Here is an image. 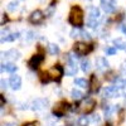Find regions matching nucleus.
Masks as SVG:
<instances>
[{
    "label": "nucleus",
    "mask_w": 126,
    "mask_h": 126,
    "mask_svg": "<svg viewBox=\"0 0 126 126\" xmlns=\"http://www.w3.org/2000/svg\"><path fill=\"white\" fill-rule=\"evenodd\" d=\"M113 46L116 47L117 49H126V43L121 39V38H116L113 40Z\"/></svg>",
    "instance_id": "20"
},
{
    "label": "nucleus",
    "mask_w": 126,
    "mask_h": 126,
    "mask_svg": "<svg viewBox=\"0 0 126 126\" xmlns=\"http://www.w3.org/2000/svg\"><path fill=\"white\" fill-rule=\"evenodd\" d=\"M91 120V122H94V124H98L100 122V116L98 115H93V116L90 119Z\"/></svg>",
    "instance_id": "29"
},
{
    "label": "nucleus",
    "mask_w": 126,
    "mask_h": 126,
    "mask_svg": "<svg viewBox=\"0 0 126 126\" xmlns=\"http://www.w3.org/2000/svg\"><path fill=\"white\" fill-rule=\"evenodd\" d=\"M37 38V34L34 33V32H32V30H29L28 33H27V35H25V39H27V42H32L33 39H35Z\"/></svg>",
    "instance_id": "27"
},
{
    "label": "nucleus",
    "mask_w": 126,
    "mask_h": 126,
    "mask_svg": "<svg viewBox=\"0 0 126 126\" xmlns=\"http://www.w3.org/2000/svg\"><path fill=\"white\" fill-rule=\"evenodd\" d=\"M25 126H37V125H35V124H27Z\"/></svg>",
    "instance_id": "37"
},
{
    "label": "nucleus",
    "mask_w": 126,
    "mask_h": 126,
    "mask_svg": "<svg viewBox=\"0 0 126 126\" xmlns=\"http://www.w3.org/2000/svg\"><path fill=\"white\" fill-rule=\"evenodd\" d=\"M96 67L100 69V71H105L109 68V61L105 58V57H100L96 59Z\"/></svg>",
    "instance_id": "13"
},
{
    "label": "nucleus",
    "mask_w": 126,
    "mask_h": 126,
    "mask_svg": "<svg viewBox=\"0 0 126 126\" xmlns=\"http://www.w3.org/2000/svg\"><path fill=\"white\" fill-rule=\"evenodd\" d=\"M125 79H126V77H125Z\"/></svg>",
    "instance_id": "39"
},
{
    "label": "nucleus",
    "mask_w": 126,
    "mask_h": 126,
    "mask_svg": "<svg viewBox=\"0 0 126 126\" xmlns=\"http://www.w3.org/2000/svg\"><path fill=\"white\" fill-rule=\"evenodd\" d=\"M87 25L90 27V28H92V29H96L97 27H98V23H97V19H88V22H87Z\"/></svg>",
    "instance_id": "26"
},
{
    "label": "nucleus",
    "mask_w": 126,
    "mask_h": 126,
    "mask_svg": "<svg viewBox=\"0 0 126 126\" xmlns=\"http://www.w3.org/2000/svg\"><path fill=\"white\" fill-rule=\"evenodd\" d=\"M71 96H72V98H75V100H81L82 96H83V93L81 91H78V90H72L71 91Z\"/></svg>",
    "instance_id": "23"
},
{
    "label": "nucleus",
    "mask_w": 126,
    "mask_h": 126,
    "mask_svg": "<svg viewBox=\"0 0 126 126\" xmlns=\"http://www.w3.org/2000/svg\"><path fill=\"white\" fill-rule=\"evenodd\" d=\"M121 29H122V32H124V33L126 34V25H122V28H121Z\"/></svg>",
    "instance_id": "36"
},
{
    "label": "nucleus",
    "mask_w": 126,
    "mask_h": 126,
    "mask_svg": "<svg viewBox=\"0 0 126 126\" xmlns=\"http://www.w3.org/2000/svg\"><path fill=\"white\" fill-rule=\"evenodd\" d=\"M19 37H20V33H19V32H15V33H10L8 37L3 38L1 42H3V43H4V42H14V40L18 39Z\"/></svg>",
    "instance_id": "17"
},
{
    "label": "nucleus",
    "mask_w": 126,
    "mask_h": 126,
    "mask_svg": "<svg viewBox=\"0 0 126 126\" xmlns=\"http://www.w3.org/2000/svg\"><path fill=\"white\" fill-rule=\"evenodd\" d=\"M1 88H6V81L1 79Z\"/></svg>",
    "instance_id": "34"
},
{
    "label": "nucleus",
    "mask_w": 126,
    "mask_h": 126,
    "mask_svg": "<svg viewBox=\"0 0 126 126\" xmlns=\"http://www.w3.org/2000/svg\"><path fill=\"white\" fill-rule=\"evenodd\" d=\"M48 52H49V54H52V56H57L59 53V47L57 44H54V43H50L48 46Z\"/></svg>",
    "instance_id": "18"
},
{
    "label": "nucleus",
    "mask_w": 126,
    "mask_h": 126,
    "mask_svg": "<svg viewBox=\"0 0 126 126\" xmlns=\"http://www.w3.org/2000/svg\"><path fill=\"white\" fill-rule=\"evenodd\" d=\"M87 1H91V0H87Z\"/></svg>",
    "instance_id": "38"
},
{
    "label": "nucleus",
    "mask_w": 126,
    "mask_h": 126,
    "mask_svg": "<svg viewBox=\"0 0 126 126\" xmlns=\"http://www.w3.org/2000/svg\"><path fill=\"white\" fill-rule=\"evenodd\" d=\"M3 56H5L10 61H18L20 58V53H19V50H16V49H9L8 52L3 53Z\"/></svg>",
    "instance_id": "12"
},
{
    "label": "nucleus",
    "mask_w": 126,
    "mask_h": 126,
    "mask_svg": "<svg viewBox=\"0 0 126 126\" xmlns=\"http://www.w3.org/2000/svg\"><path fill=\"white\" fill-rule=\"evenodd\" d=\"M91 120L87 117V116H81L79 119H78V125L79 126H87V124L90 122Z\"/></svg>",
    "instance_id": "25"
},
{
    "label": "nucleus",
    "mask_w": 126,
    "mask_h": 126,
    "mask_svg": "<svg viewBox=\"0 0 126 126\" xmlns=\"http://www.w3.org/2000/svg\"><path fill=\"white\" fill-rule=\"evenodd\" d=\"M48 103H49V102H48V100H46V98H37V100H34L33 102H32L30 109L33 110V111H39V110L46 109Z\"/></svg>",
    "instance_id": "7"
},
{
    "label": "nucleus",
    "mask_w": 126,
    "mask_h": 126,
    "mask_svg": "<svg viewBox=\"0 0 126 126\" xmlns=\"http://www.w3.org/2000/svg\"><path fill=\"white\" fill-rule=\"evenodd\" d=\"M4 126H15V124H13V122H6Z\"/></svg>",
    "instance_id": "35"
},
{
    "label": "nucleus",
    "mask_w": 126,
    "mask_h": 126,
    "mask_svg": "<svg viewBox=\"0 0 126 126\" xmlns=\"http://www.w3.org/2000/svg\"><path fill=\"white\" fill-rule=\"evenodd\" d=\"M69 23L72 25H75L77 28H81V25L83 24V12L79 6H73L69 12Z\"/></svg>",
    "instance_id": "1"
},
{
    "label": "nucleus",
    "mask_w": 126,
    "mask_h": 126,
    "mask_svg": "<svg viewBox=\"0 0 126 126\" xmlns=\"http://www.w3.org/2000/svg\"><path fill=\"white\" fill-rule=\"evenodd\" d=\"M125 50H126V49H125Z\"/></svg>",
    "instance_id": "40"
},
{
    "label": "nucleus",
    "mask_w": 126,
    "mask_h": 126,
    "mask_svg": "<svg viewBox=\"0 0 126 126\" xmlns=\"http://www.w3.org/2000/svg\"><path fill=\"white\" fill-rule=\"evenodd\" d=\"M75 85L79 86L81 88H86V87H88V82L85 78H76L75 79Z\"/></svg>",
    "instance_id": "21"
},
{
    "label": "nucleus",
    "mask_w": 126,
    "mask_h": 126,
    "mask_svg": "<svg viewBox=\"0 0 126 126\" xmlns=\"http://www.w3.org/2000/svg\"><path fill=\"white\" fill-rule=\"evenodd\" d=\"M120 94H121V90L116 86H110L103 88V97L112 98V97H119Z\"/></svg>",
    "instance_id": "5"
},
{
    "label": "nucleus",
    "mask_w": 126,
    "mask_h": 126,
    "mask_svg": "<svg viewBox=\"0 0 126 126\" xmlns=\"http://www.w3.org/2000/svg\"><path fill=\"white\" fill-rule=\"evenodd\" d=\"M94 106H96V101L92 100V98H87L85 102L81 105V111L83 113H90L93 111Z\"/></svg>",
    "instance_id": "8"
},
{
    "label": "nucleus",
    "mask_w": 126,
    "mask_h": 126,
    "mask_svg": "<svg viewBox=\"0 0 126 126\" xmlns=\"http://www.w3.org/2000/svg\"><path fill=\"white\" fill-rule=\"evenodd\" d=\"M90 68H91L90 61H88V59H82V61H81V69H82L83 72H88Z\"/></svg>",
    "instance_id": "22"
},
{
    "label": "nucleus",
    "mask_w": 126,
    "mask_h": 126,
    "mask_svg": "<svg viewBox=\"0 0 126 126\" xmlns=\"http://www.w3.org/2000/svg\"><path fill=\"white\" fill-rule=\"evenodd\" d=\"M63 73H64V69H63L62 66H59V64L53 66V67L48 71L49 77H50L52 79H56V81H59V79H61V77L63 76Z\"/></svg>",
    "instance_id": "4"
},
{
    "label": "nucleus",
    "mask_w": 126,
    "mask_h": 126,
    "mask_svg": "<svg viewBox=\"0 0 126 126\" xmlns=\"http://www.w3.org/2000/svg\"><path fill=\"white\" fill-rule=\"evenodd\" d=\"M121 72H122V75L126 77V61H124L122 64H121Z\"/></svg>",
    "instance_id": "31"
},
{
    "label": "nucleus",
    "mask_w": 126,
    "mask_h": 126,
    "mask_svg": "<svg viewBox=\"0 0 126 126\" xmlns=\"http://www.w3.org/2000/svg\"><path fill=\"white\" fill-rule=\"evenodd\" d=\"M98 86H100V83H98V81L96 78V75H93L91 77V91L92 92H96L97 88H98Z\"/></svg>",
    "instance_id": "19"
},
{
    "label": "nucleus",
    "mask_w": 126,
    "mask_h": 126,
    "mask_svg": "<svg viewBox=\"0 0 126 126\" xmlns=\"http://www.w3.org/2000/svg\"><path fill=\"white\" fill-rule=\"evenodd\" d=\"M121 93H122V96L126 97V86H124V87L121 88Z\"/></svg>",
    "instance_id": "32"
},
{
    "label": "nucleus",
    "mask_w": 126,
    "mask_h": 126,
    "mask_svg": "<svg viewBox=\"0 0 126 126\" xmlns=\"http://www.w3.org/2000/svg\"><path fill=\"white\" fill-rule=\"evenodd\" d=\"M119 110V105H113V106H111V105H106V106L103 107V112H105V116L106 117H111L112 113L115 111Z\"/></svg>",
    "instance_id": "14"
},
{
    "label": "nucleus",
    "mask_w": 126,
    "mask_h": 126,
    "mask_svg": "<svg viewBox=\"0 0 126 126\" xmlns=\"http://www.w3.org/2000/svg\"><path fill=\"white\" fill-rule=\"evenodd\" d=\"M43 61H44V57L42 56V54H34L33 57L29 59V66L32 68H38Z\"/></svg>",
    "instance_id": "11"
},
{
    "label": "nucleus",
    "mask_w": 126,
    "mask_h": 126,
    "mask_svg": "<svg viewBox=\"0 0 126 126\" xmlns=\"http://www.w3.org/2000/svg\"><path fill=\"white\" fill-rule=\"evenodd\" d=\"M88 14L91 19H98L100 18V9L96 6H90L88 8Z\"/></svg>",
    "instance_id": "16"
},
{
    "label": "nucleus",
    "mask_w": 126,
    "mask_h": 126,
    "mask_svg": "<svg viewBox=\"0 0 126 126\" xmlns=\"http://www.w3.org/2000/svg\"><path fill=\"white\" fill-rule=\"evenodd\" d=\"M19 6V1H16V0H14V1H10L8 4V10L9 12H14V10H16Z\"/></svg>",
    "instance_id": "24"
},
{
    "label": "nucleus",
    "mask_w": 126,
    "mask_h": 126,
    "mask_svg": "<svg viewBox=\"0 0 126 126\" xmlns=\"http://www.w3.org/2000/svg\"><path fill=\"white\" fill-rule=\"evenodd\" d=\"M68 110H69V105H68V102H66V101H61V102H58L56 106L53 107V115H56V116L61 117V116H63V115H64Z\"/></svg>",
    "instance_id": "3"
},
{
    "label": "nucleus",
    "mask_w": 126,
    "mask_h": 126,
    "mask_svg": "<svg viewBox=\"0 0 126 126\" xmlns=\"http://www.w3.org/2000/svg\"><path fill=\"white\" fill-rule=\"evenodd\" d=\"M9 85H10V87H12L13 90H19L20 87H22V78H20V76H18V75H14V76H12L10 77V79H9Z\"/></svg>",
    "instance_id": "10"
},
{
    "label": "nucleus",
    "mask_w": 126,
    "mask_h": 126,
    "mask_svg": "<svg viewBox=\"0 0 126 126\" xmlns=\"http://www.w3.org/2000/svg\"><path fill=\"white\" fill-rule=\"evenodd\" d=\"M81 37H82V38H85V39H90V38H91V35L87 33L86 30H82V32H81Z\"/></svg>",
    "instance_id": "30"
},
{
    "label": "nucleus",
    "mask_w": 126,
    "mask_h": 126,
    "mask_svg": "<svg viewBox=\"0 0 126 126\" xmlns=\"http://www.w3.org/2000/svg\"><path fill=\"white\" fill-rule=\"evenodd\" d=\"M43 19H44L43 13H42L40 10H34V12L30 14V16H29V22L33 23V24H39V23L43 22Z\"/></svg>",
    "instance_id": "9"
},
{
    "label": "nucleus",
    "mask_w": 126,
    "mask_h": 126,
    "mask_svg": "<svg viewBox=\"0 0 126 126\" xmlns=\"http://www.w3.org/2000/svg\"><path fill=\"white\" fill-rule=\"evenodd\" d=\"M101 8L105 13H112L116 9V0H101Z\"/></svg>",
    "instance_id": "6"
},
{
    "label": "nucleus",
    "mask_w": 126,
    "mask_h": 126,
    "mask_svg": "<svg viewBox=\"0 0 126 126\" xmlns=\"http://www.w3.org/2000/svg\"><path fill=\"white\" fill-rule=\"evenodd\" d=\"M4 22H6V16H5V14H3V16H1V25H4Z\"/></svg>",
    "instance_id": "33"
},
{
    "label": "nucleus",
    "mask_w": 126,
    "mask_h": 126,
    "mask_svg": "<svg viewBox=\"0 0 126 126\" xmlns=\"http://www.w3.org/2000/svg\"><path fill=\"white\" fill-rule=\"evenodd\" d=\"M6 71V72H9V73H15L16 72V69H18V67L14 64V63H6V64H1V71Z\"/></svg>",
    "instance_id": "15"
},
{
    "label": "nucleus",
    "mask_w": 126,
    "mask_h": 126,
    "mask_svg": "<svg viewBox=\"0 0 126 126\" xmlns=\"http://www.w3.org/2000/svg\"><path fill=\"white\" fill-rule=\"evenodd\" d=\"M116 50H117V48H116V47H110V48H106V49H105L106 54H109V56L116 54Z\"/></svg>",
    "instance_id": "28"
},
{
    "label": "nucleus",
    "mask_w": 126,
    "mask_h": 126,
    "mask_svg": "<svg viewBox=\"0 0 126 126\" xmlns=\"http://www.w3.org/2000/svg\"><path fill=\"white\" fill-rule=\"evenodd\" d=\"M92 49H93V47L91 44L83 43V42H76L75 46H73V50H75L77 54H79V56L88 54L90 52H92Z\"/></svg>",
    "instance_id": "2"
}]
</instances>
